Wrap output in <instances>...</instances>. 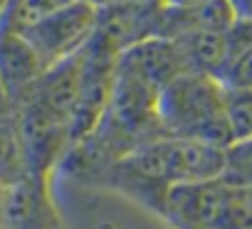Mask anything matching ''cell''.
I'll use <instances>...</instances> for the list:
<instances>
[{
	"label": "cell",
	"instance_id": "cell-1",
	"mask_svg": "<svg viewBox=\"0 0 252 229\" xmlns=\"http://www.w3.org/2000/svg\"><path fill=\"white\" fill-rule=\"evenodd\" d=\"M158 126L168 138L200 141L218 148L232 143L225 86L210 74H181L161 89Z\"/></svg>",
	"mask_w": 252,
	"mask_h": 229
},
{
	"label": "cell",
	"instance_id": "cell-2",
	"mask_svg": "<svg viewBox=\"0 0 252 229\" xmlns=\"http://www.w3.org/2000/svg\"><path fill=\"white\" fill-rule=\"evenodd\" d=\"M96 23H99V8H94L87 0H74L67 8L23 27L20 32L35 47L42 64L52 67L62 59L79 54L96 35Z\"/></svg>",
	"mask_w": 252,
	"mask_h": 229
},
{
	"label": "cell",
	"instance_id": "cell-3",
	"mask_svg": "<svg viewBox=\"0 0 252 229\" xmlns=\"http://www.w3.org/2000/svg\"><path fill=\"white\" fill-rule=\"evenodd\" d=\"M163 3H114L99 8L96 35L106 40L116 52H126L151 37H158Z\"/></svg>",
	"mask_w": 252,
	"mask_h": 229
},
{
	"label": "cell",
	"instance_id": "cell-4",
	"mask_svg": "<svg viewBox=\"0 0 252 229\" xmlns=\"http://www.w3.org/2000/svg\"><path fill=\"white\" fill-rule=\"evenodd\" d=\"M0 224L3 229H62L50 200L47 180L28 175L8 185Z\"/></svg>",
	"mask_w": 252,
	"mask_h": 229
},
{
	"label": "cell",
	"instance_id": "cell-5",
	"mask_svg": "<svg viewBox=\"0 0 252 229\" xmlns=\"http://www.w3.org/2000/svg\"><path fill=\"white\" fill-rule=\"evenodd\" d=\"M45 64L20 30L0 25V81L13 101H20L45 74Z\"/></svg>",
	"mask_w": 252,
	"mask_h": 229
},
{
	"label": "cell",
	"instance_id": "cell-6",
	"mask_svg": "<svg viewBox=\"0 0 252 229\" xmlns=\"http://www.w3.org/2000/svg\"><path fill=\"white\" fill-rule=\"evenodd\" d=\"M232 25H235V15L227 0H213V3L198 8L163 5L158 37H181L190 32H227Z\"/></svg>",
	"mask_w": 252,
	"mask_h": 229
},
{
	"label": "cell",
	"instance_id": "cell-7",
	"mask_svg": "<svg viewBox=\"0 0 252 229\" xmlns=\"http://www.w3.org/2000/svg\"><path fill=\"white\" fill-rule=\"evenodd\" d=\"M225 89H252V23H240L225 32V59L215 76Z\"/></svg>",
	"mask_w": 252,
	"mask_h": 229
},
{
	"label": "cell",
	"instance_id": "cell-8",
	"mask_svg": "<svg viewBox=\"0 0 252 229\" xmlns=\"http://www.w3.org/2000/svg\"><path fill=\"white\" fill-rule=\"evenodd\" d=\"M168 40L176 42L188 72L218 76L225 59V32H190Z\"/></svg>",
	"mask_w": 252,
	"mask_h": 229
},
{
	"label": "cell",
	"instance_id": "cell-9",
	"mask_svg": "<svg viewBox=\"0 0 252 229\" xmlns=\"http://www.w3.org/2000/svg\"><path fill=\"white\" fill-rule=\"evenodd\" d=\"M23 178H28V165L18 131V111H13L0 121V180L13 185Z\"/></svg>",
	"mask_w": 252,
	"mask_h": 229
},
{
	"label": "cell",
	"instance_id": "cell-10",
	"mask_svg": "<svg viewBox=\"0 0 252 229\" xmlns=\"http://www.w3.org/2000/svg\"><path fill=\"white\" fill-rule=\"evenodd\" d=\"M220 180L237 190H252V136L225 146Z\"/></svg>",
	"mask_w": 252,
	"mask_h": 229
},
{
	"label": "cell",
	"instance_id": "cell-11",
	"mask_svg": "<svg viewBox=\"0 0 252 229\" xmlns=\"http://www.w3.org/2000/svg\"><path fill=\"white\" fill-rule=\"evenodd\" d=\"M69 3H74V0H13L3 25L23 30V27H28V25H32V23L67 8Z\"/></svg>",
	"mask_w": 252,
	"mask_h": 229
},
{
	"label": "cell",
	"instance_id": "cell-12",
	"mask_svg": "<svg viewBox=\"0 0 252 229\" xmlns=\"http://www.w3.org/2000/svg\"><path fill=\"white\" fill-rule=\"evenodd\" d=\"M213 229H252V195L250 190L230 187L220 217Z\"/></svg>",
	"mask_w": 252,
	"mask_h": 229
},
{
	"label": "cell",
	"instance_id": "cell-13",
	"mask_svg": "<svg viewBox=\"0 0 252 229\" xmlns=\"http://www.w3.org/2000/svg\"><path fill=\"white\" fill-rule=\"evenodd\" d=\"M235 20L240 23H252V0H227Z\"/></svg>",
	"mask_w": 252,
	"mask_h": 229
},
{
	"label": "cell",
	"instance_id": "cell-14",
	"mask_svg": "<svg viewBox=\"0 0 252 229\" xmlns=\"http://www.w3.org/2000/svg\"><path fill=\"white\" fill-rule=\"evenodd\" d=\"M13 111H15V101L10 99L8 89L3 86V81H0V121H3L5 116H10Z\"/></svg>",
	"mask_w": 252,
	"mask_h": 229
},
{
	"label": "cell",
	"instance_id": "cell-15",
	"mask_svg": "<svg viewBox=\"0 0 252 229\" xmlns=\"http://www.w3.org/2000/svg\"><path fill=\"white\" fill-rule=\"evenodd\" d=\"M205 3H213V0H163L166 8H198Z\"/></svg>",
	"mask_w": 252,
	"mask_h": 229
},
{
	"label": "cell",
	"instance_id": "cell-16",
	"mask_svg": "<svg viewBox=\"0 0 252 229\" xmlns=\"http://www.w3.org/2000/svg\"><path fill=\"white\" fill-rule=\"evenodd\" d=\"M10 3H13V0H0V25L5 23V15L10 10Z\"/></svg>",
	"mask_w": 252,
	"mask_h": 229
},
{
	"label": "cell",
	"instance_id": "cell-17",
	"mask_svg": "<svg viewBox=\"0 0 252 229\" xmlns=\"http://www.w3.org/2000/svg\"><path fill=\"white\" fill-rule=\"evenodd\" d=\"M5 195H8V185L0 180V217H3V207H5Z\"/></svg>",
	"mask_w": 252,
	"mask_h": 229
},
{
	"label": "cell",
	"instance_id": "cell-18",
	"mask_svg": "<svg viewBox=\"0 0 252 229\" xmlns=\"http://www.w3.org/2000/svg\"><path fill=\"white\" fill-rule=\"evenodd\" d=\"M87 3H92L94 8H104V5H109L111 0H87Z\"/></svg>",
	"mask_w": 252,
	"mask_h": 229
},
{
	"label": "cell",
	"instance_id": "cell-19",
	"mask_svg": "<svg viewBox=\"0 0 252 229\" xmlns=\"http://www.w3.org/2000/svg\"><path fill=\"white\" fill-rule=\"evenodd\" d=\"M114 3V0H111ZM126 3H163V0H126Z\"/></svg>",
	"mask_w": 252,
	"mask_h": 229
},
{
	"label": "cell",
	"instance_id": "cell-20",
	"mask_svg": "<svg viewBox=\"0 0 252 229\" xmlns=\"http://www.w3.org/2000/svg\"><path fill=\"white\" fill-rule=\"evenodd\" d=\"M250 195H252V190H250Z\"/></svg>",
	"mask_w": 252,
	"mask_h": 229
}]
</instances>
